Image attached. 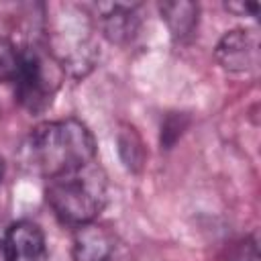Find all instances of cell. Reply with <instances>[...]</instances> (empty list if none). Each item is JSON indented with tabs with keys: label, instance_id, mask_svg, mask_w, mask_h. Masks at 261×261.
Here are the masks:
<instances>
[{
	"label": "cell",
	"instance_id": "cell-1",
	"mask_svg": "<svg viewBox=\"0 0 261 261\" xmlns=\"http://www.w3.org/2000/svg\"><path fill=\"white\" fill-rule=\"evenodd\" d=\"M20 159L29 171L51 179L96 161V143L88 126L75 118L43 122L24 139Z\"/></svg>",
	"mask_w": 261,
	"mask_h": 261
},
{
	"label": "cell",
	"instance_id": "cell-2",
	"mask_svg": "<svg viewBox=\"0 0 261 261\" xmlns=\"http://www.w3.org/2000/svg\"><path fill=\"white\" fill-rule=\"evenodd\" d=\"M45 39V51L71 77L88 75L100 57L94 18L77 4L47 6Z\"/></svg>",
	"mask_w": 261,
	"mask_h": 261
},
{
	"label": "cell",
	"instance_id": "cell-3",
	"mask_svg": "<svg viewBox=\"0 0 261 261\" xmlns=\"http://www.w3.org/2000/svg\"><path fill=\"white\" fill-rule=\"evenodd\" d=\"M45 198L63 224L80 228L94 222L108 202L106 173L98 161L86 163L47 179Z\"/></svg>",
	"mask_w": 261,
	"mask_h": 261
},
{
	"label": "cell",
	"instance_id": "cell-4",
	"mask_svg": "<svg viewBox=\"0 0 261 261\" xmlns=\"http://www.w3.org/2000/svg\"><path fill=\"white\" fill-rule=\"evenodd\" d=\"M63 71L51 59V55L41 47H20L14 67V90L16 100L31 114L45 112L61 86Z\"/></svg>",
	"mask_w": 261,
	"mask_h": 261
},
{
	"label": "cell",
	"instance_id": "cell-5",
	"mask_svg": "<svg viewBox=\"0 0 261 261\" xmlns=\"http://www.w3.org/2000/svg\"><path fill=\"white\" fill-rule=\"evenodd\" d=\"M214 57L224 71L247 73L259 65V35L255 29H232L216 45Z\"/></svg>",
	"mask_w": 261,
	"mask_h": 261
},
{
	"label": "cell",
	"instance_id": "cell-6",
	"mask_svg": "<svg viewBox=\"0 0 261 261\" xmlns=\"http://www.w3.org/2000/svg\"><path fill=\"white\" fill-rule=\"evenodd\" d=\"M73 261H128L122 241L108 226L90 222L77 228Z\"/></svg>",
	"mask_w": 261,
	"mask_h": 261
},
{
	"label": "cell",
	"instance_id": "cell-7",
	"mask_svg": "<svg viewBox=\"0 0 261 261\" xmlns=\"http://www.w3.org/2000/svg\"><path fill=\"white\" fill-rule=\"evenodd\" d=\"M2 257L4 261H45L47 243L41 226L29 220L14 222L4 234Z\"/></svg>",
	"mask_w": 261,
	"mask_h": 261
},
{
	"label": "cell",
	"instance_id": "cell-8",
	"mask_svg": "<svg viewBox=\"0 0 261 261\" xmlns=\"http://www.w3.org/2000/svg\"><path fill=\"white\" fill-rule=\"evenodd\" d=\"M98 24L108 41L116 45L130 43L141 27L139 4H98Z\"/></svg>",
	"mask_w": 261,
	"mask_h": 261
},
{
	"label": "cell",
	"instance_id": "cell-9",
	"mask_svg": "<svg viewBox=\"0 0 261 261\" xmlns=\"http://www.w3.org/2000/svg\"><path fill=\"white\" fill-rule=\"evenodd\" d=\"M159 12L175 41H186L194 35L200 14V6L196 2H188V0L161 2Z\"/></svg>",
	"mask_w": 261,
	"mask_h": 261
},
{
	"label": "cell",
	"instance_id": "cell-10",
	"mask_svg": "<svg viewBox=\"0 0 261 261\" xmlns=\"http://www.w3.org/2000/svg\"><path fill=\"white\" fill-rule=\"evenodd\" d=\"M118 151H120V157L124 161V165L133 171H137L141 165H143V159H145V149H143V143L139 139V135L135 133L133 126H124L118 135Z\"/></svg>",
	"mask_w": 261,
	"mask_h": 261
},
{
	"label": "cell",
	"instance_id": "cell-11",
	"mask_svg": "<svg viewBox=\"0 0 261 261\" xmlns=\"http://www.w3.org/2000/svg\"><path fill=\"white\" fill-rule=\"evenodd\" d=\"M16 55L18 49L10 41L0 37V80H12L16 67Z\"/></svg>",
	"mask_w": 261,
	"mask_h": 261
},
{
	"label": "cell",
	"instance_id": "cell-12",
	"mask_svg": "<svg viewBox=\"0 0 261 261\" xmlns=\"http://www.w3.org/2000/svg\"><path fill=\"white\" fill-rule=\"evenodd\" d=\"M181 118H184V116L171 114V116H167V120L163 122V126H161V145H163L165 149H169V147L175 143V139L181 135V128L186 126V122H181Z\"/></svg>",
	"mask_w": 261,
	"mask_h": 261
},
{
	"label": "cell",
	"instance_id": "cell-13",
	"mask_svg": "<svg viewBox=\"0 0 261 261\" xmlns=\"http://www.w3.org/2000/svg\"><path fill=\"white\" fill-rule=\"evenodd\" d=\"M226 8L230 10V12H234V14H239V16H257V12H259V4L257 2H226Z\"/></svg>",
	"mask_w": 261,
	"mask_h": 261
},
{
	"label": "cell",
	"instance_id": "cell-14",
	"mask_svg": "<svg viewBox=\"0 0 261 261\" xmlns=\"http://www.w3.org/2000/svg\"><path fill=\"white\" fill-rule=\"evenodd\" d=\"M4 173H6V163H4V159L0 157V181H2V177H4Z\"/></svg>",
	"mask_w": 261,
	"mask_h": 261
}]
</instances>
